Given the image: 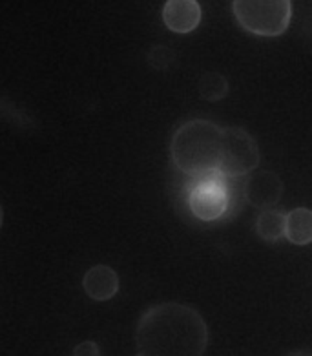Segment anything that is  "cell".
Here are the masks:
<instances>
[{
    "label": "cell",
    "mask_w": 312,
    "mask_h": 356,
    "mask_svg": "<svg viewBox=\"0 0 312 356\" xmlns=\"http://www.w3.org/2000/svg\"><path fill=\"white\" fill-rule=\"evenodd\" d=\"M137 356H203L208 327L199 311L179 302L151 305L136 329Z\"/></svg>",
    "instance_id": "cell-1"
},
{
    "label": "cell",
    "mask_w": 312,
    "mask_h": 356,
    "mask_svg": "<svg viewBox=\"0 0 312 356\" xmlns=\"http://www.w3.org/2000/svg\"><path fill=\"white\" fill-rule=\"evenodd\" d=\"M223 128L206 119H192L181 124L170 143L172 161L177 170L201 177L220 170Z\"/></svg>",
    "instance_id": "cell-2"
},
{
    "label": "cell",
    "mask_w": 312,
    "mask_h": 356,
    "mask_svg": "<svg viewBox=\"0 0 312 356\" xmlns=\"http://www.w3.org/2000/svg\"><path fill=\"white\" fill-rule=\"evenodd\" d=\"M232 11L243 30L259 37L285 33L293 19V4L288 0H236Z\"/></svg>",
    "instance_id": "cell-3"
},
{
    "label": "cell",
    "mask_w": 312,
    "mask_h": 356,
    "mask_svg": "<svg viewBox=\"0 0 312 356\" xmlns=\"http://www.w3.org/2000/svg\"><path fill=\"white\" fill-rule=\"evenodd\" d=\"M190 212L201 221H215L230 209V194L227 177L220 170L195 177L188 188Z\"/></svg>",
    "instance_id": "cell-4"
},
{
    "label": "cell",
    "mask_w": 312,
    "mask_h": 356,
    "mask_svg": "<svg viewBox=\"0 0 312 356\" xmlns=\"http://www.w3.org/2000/svg\"><path fill=\"white\" fill-rule=\"evenodd\" d=\"M259 165L258 141L245 128L229 127L223 130L220 172L224 177L252 174Z\"/></svg>",
    "instance_id": "cell-5"
},
{
    "label": "cell",
    "mask_w": 312,
    "mask_h": 356,
    "mask_svg": "<svg viewBox=\"0 0 312 356\" xmlns=\"http://www.w3.org/2000/svg\"><path fill=\"white\" fill-rule=\"evenodd\" d=\"M281 177L272 170H254L247 176L243 185L245 200L254 209L270 210L278 205L283 195Z\"/></svg>",
    "instance_id": "cell-6"
},
{
    "label": "cell",
    "mask_w": 312,
    "mask_h": 356,
    "mask_svg": "<svg viewBox=\"0 0 312 356\" xmlns=\"http://www.w3.org/2000/svg\"><path fill=\"white\" fill-rule=\"evenodd\" d=\"M163 22L174 33H190L201 22V4L195 0H168L163 8Z\"/></svg>",
    "instance_id": "cell-7"
},
{
    "label": "cell",
    "mask_w": 312,
    "mask_h": 356,
    "mask_svg": "<svg viewBox=\"0 0 312 356\" xmlns=\"http://www.w3.org/2000/svg\"><path fill=\"white\" fill-rule=\"evenodd\" d=\"M83 289L93 302H108L119 293V274L108 265H95L84 274Z\"/></svg>",
    "instance_id": "cell-8"
},
{
    "label": "cell",
    "mask_w": 312,
    "mask_h": 356,
    "mask_svg": "<svg viewBox=\"0 0 312 356\" xmlns=\"http://www.w3.org/2000/svg\"><path fill=\"white\" fill-rule=\"evenodd\" d=\"M285 238L297 247L312 243V210L299 207L288 212L285 218Z\"/></svg>",
    "instance_id": "cell-9"
},
{
    "label": "cell",
    "mask_w": 312,
    "mask_h": 356,
    "mask_svg": "<svg viewBox=\"0 0 312 356\" xmlns=\"http://www.w3.org/2000/svg\"><path fill=\"white\" fill-rule=\"evenodd\" d=\"M285 218L287 214H283L278 209L261 210L256 220V232L259 238L268 243H276L281 239L285 236Z\"/></svg>",
    "instance_id": "cell-10"
},
{
    "label": "cell",
    "mask_w": 312,
    "mask_h": 356,
    "mask_svg": "<svg viewBox=\"0 0 312 356\" xmlns=\"http://www.w3.org/2000/svg\"><path fill=\"white\" fill-rule=\"evenodd\" d=\"M197 90H199V95L205 101L215 103V101H221V99L227 97V93H229V81L220 72H206V74L201 75Z\"/></svg>",
    "instance_id": "cell-11"
},
{
    "label": "cell",
    "mask_w": 312,
    "mask_h": 356,
    "mask_svg": "<svg viewBox=\"0 0 312 356\" xmlns=\"http://www.w3.org/2000/svg\"><path fill=\"white\" fill-rule=\"evenodd\" d=\"M174 60H176V54L168 46H154L148 51V64L154 70H159V72H165V70L170 68Z\"/></svg>",
    "instance_id": "cell-12"
},
{
    "label": "cell",
    "mask_w": 312,
    "mask_h": 356,
    "mask_svg": "<svg viewBox=\"0 0 312 356\" xmlns=\"http://www.w3.org/2000/svg\"><path fill=\"white\" fill-rule=\"evenodd\" d=\"M72 356H103V355H101V347H99L97 341L86 340V341H81V343H77V346L74 347Z\"/></svg>",
    "instance_id": "cell-13"
},
{
    "label": "cell",
    "mask_w": 312,
    "mask_h": 356,
    "mask_svg": "<svg viewBox=\"0 0 312 356\" xmlns=\"http://www.w3.org/2000/svg\"><path fill=\"white\" fill-rule=\"evenodd\" d=\"M2 223H4V209L0 205V229H2Z\"/></svg>",
    "instance_id": "cell-14"
},
{
    "label": "cell",
    "mask_w": 312,
    "mask_h": 356,
    "mask_svg": "<svg viewBox=\"0 0 312 356\" xmlns=\"http://www.w3.org/2000/svg\"><path fill=\"white\" fill-rule=\"evenodd\" d=\"M299 356H312V355H299Z\"/></svg>",
    "instance_id": "cell-15"
}]
</instances>
